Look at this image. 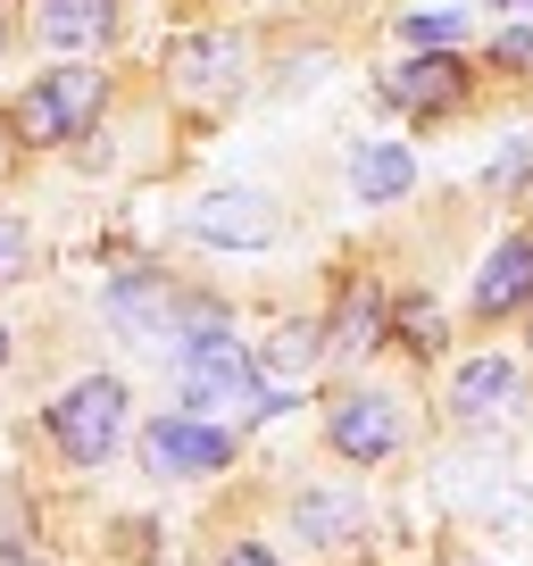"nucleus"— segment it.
Listing matches in <instances>:
<instances>
[{"mask_svg": "<svg viewBox=\"0 0 533 566\" xmlns=\"http://www.w3.org/2000/svg\"><path fill=\"white\" fill-rule=\"evenodd\" d=\"M509 400H516L509 358H475V367H459V384H450V408H459V417H500Z\"/></svg>", "mask_w": 533, "mask_h": 566, "instance_id": "ddd939ff", "label": "nucleus"}, {"mask_svg": "<svg viewBox=\"0 0 533 566\" xmlns=\"http://www.w3.org/2000/svg\"><path fill=\"white\" fill-rule=\"evenodd\" d=\"M25 250H34V242H25V226H18V217H0V283L25 275Z\"/></svg>", "mask_w": 533, "mask_h": 566, "instance_id": "aec40b11", "label": "nucleus"}, {"mask_svg": "<svg viewBox=\"0 0 533 566\" xmlns=\"http://www.w3.org/2000/svg\"><path fill=\"white\" fill-rule=\"evenodd\" d=\"M400 342H409L417 358L442 350V317H433V301H400Z\"/></svg>", "mask_w": 533, "mask_h": 566, "instance_id": "a211bd4d", "label": "nucleus"}, {"mask_svg": "<svg viewBox=\"0 0 533 566\" xmlns=\"http://www.w3.org/2000/svg\"><path fill=\"white\" fill-rule=\"evenodd\" d=\"M358 525V500H301V533L309 542H342Z\"/></svg>", "mask_w": 533, "mask_h": 566, "instance_id": "f3484780", "label": "nucleus"}, {"mask_svg": "<svg viewBox=\"0 0 533 566\" xmlns=\"http://www.w3.org/2000/svg\"><path fill=\"white\" fill-rule=\"evenodd\" d=\"M317 350H325V334L317 325H284V334L259 350V375H275V384H301L309 367H317Z\"/></svg>", "mask_w": 533, "mask_h": 566, "instance_id": "4468645a", "label": "nucleus"}, {"mask_svg": "<svg viewBox=\"0 0 533 566\" xmlns=\"http://www.w3.org/2000/svg\"><path fill=\"white\" fill-rule=\"evenodd\" d=\"M400 34H409V51H450V42L467 34V18H459V9H409Z\"/></svg>", "mask_w": 533, "mask_h": 566, "instance_id": "dca6fc26", "label": "nucleus"}, {"mask_svg": "<svg viewBox=\"0 0 533 566\" xmlns=\"http://www.w3.org/2000/svg\"><path fill=\"white\" fill-rule=\"evenodd\" d=\"M242 67H250L242 34H184L176 51H167V75H176L184 101H233V92H242Z\"/></svg>", "mask_w": 533, "mask_h": 566, "instance_id": "20e7f679", "label": "nucleus"}, {"mask_svg": "<svg viewBox=\"0 0 533 566\" xmlns=\"http://www.w3.org/2000/svg\"><path fill=\"white\" fill-rule=\"evenodd\" d=\"M101 101H108V75L59 67V75H42V84L18 92V117H9V134H18V142H75L92 117H101Z\"/></svg>", "mask_w": 533, "mask_h": 566, "instance_id": "f257e3e1", "label": "nucleus"}, {"mask_svg": "<svg viewBox=\"0 0 533 566\" xmlns=\"http://www.w3.org/2000/svg\"><path fill=\"white\" fill-rule=\"evenodd\" d=\"M9 566H18V558H9Z\"/></svg>", "mask_w": 533, "mask_h": 566, "instance_id": "a878e982", "label": "nucleus"}, {"mask_svg": "<svg viewBox=\"0 0 533 566\" xmlns=\"http://www.w3.org/2000/svg\"><path fill=\"white\" fill-rule=\"evenodd\" d=\"M42 42L51 51H101L117 34V0H42Z\"/></svg>", "mask_w": 533, "mask_h": 566, "instance_id": "9d476101", "label": "nucleus"}, {"mask_svg": "<svg viewBox=\"0 0 533 566\" xmlns=\"http://www.w3.org/2000/svg\"><path fill=\"white\" fill-rule=\"evenodd\" d=\"M533 59V34H500V67H525Z\"/></svg>", "mask_w": 533, "mask_h": 566, "instance_id": "412c9836", "label": "nucleus"}, {"mask_svg": "<svg viewBox=\"0 0 533 566\" xmlns=\"http://www.w3.org/2000/svg\"><path fill=\"white\" fill-rule=\"evenodd\" d=\"M0 51H9V18H0Z\"/></svg>", "mask_w": 533, "mask_h": 566, "instance_id": "b1692460", "label": "nucleus"}, {"mask_svg": "<svg viewBox=\"0 0 533 566\" xmlns=\"http://www.w3.org/2000/svg\"><path fill=\"white\" fill-rule=\"evenodd\" d=\"M409 184H417V159L400 150V142H358V150H351V192L358 200L384 209V200H400Z\"/></svg>", "mask_w": 533, "mask_h": 566, "instance_id": "9b49d317", "label": "nucleus"}, {"mask_svg": "<svg viewBox=\"0 0 533 566\" xmlns=\"http://www.w3.org/2000/svg\"><path fill=\"white\" fill-rule=\"evenodd\" d=\"M384 101L391 108H417V117H442V108L467 101V59L450 51H417L400 75H384Z\"/></svg>", "mask_w": 533, "mask_h": 566, "instance_id": "6e6552de", "label": "nucleus"}, {"mask_svg": "<svg viewBox=\"0 0 533 566\" xmlns=\"http://www.w3.org/2000/svg\"><path fill=\"white\" fill-rule=\"evenodd\" d=\"M192 233L217 250H266L275 233H284V217H275V200L266 192H209L192 209Z\"/></svg>", "mask_w": 533, "mask_h": 566, "instance_id": "423d86ee", "label": "nucleus"}, {"mask_svg": "<svg viewBox=\"0 0 533 566\" xmlns=\"http://www.w3.org/2000/svg\"><path fill=\"white\" fill-rule=\"evenodd\" d=\"M217 566H275V558H266L259 542H233V549H226V558H217Z\"/></svg>", "mask_w": 533, "mask_h": 566, "instance_id": "4be33fe9", "label": "nucleus"}, {"mask_svg": "<svg viewBox=\"0 0 533 566\" xmlns=\"http://www.w3.org/2000/svg\"><path fill=\"white\" fill-rule=\"evenodd\" d=\"M525 301H533V242L509 233L475 275V317H509V308H525Z\"/></svg>", "mask_w": 533, "mask_h": 566, "instance_id": "1a4fd4ad", "label": "nucleus"}, {"mask_svg": "<svg viewBox=\"0 0 533 566\" xmlns=\"http://www.w3.org/2000/svg\"><path fill=\"white\" fill-rule=\"evenodd\" d=\"M184 400L192 408H284L266 391V375L242 358V342H226V334L184 342Z\"/></svg>", "mask_w": 533, "mask_h": 566, "instance_id": "7ed1b4c3", "label": "nucleus"}, {"mask_svg": "<svg viewBox=\"0 0 533 566\" xmlns=\"http://www.w3.org/2000/svg\"><path fill=\"white\" fill-rule=\"evenodd\" d=\"M108 317H117L134 342H167V334H176V301H167L150 275H125L117 292H108Z\"/></svg>", "mask_w": 533, "mask_h": 566, "instance_id": "f8f14e48", "label": "nucleus"}, {"mask_svg": "<svg viewBox=\"0 0 533 566\" xmlns=\"http://www.w3.org/2000/svg\"><path fill=\"white\" fill-rule=\"evenodd\" d=\"M0 358H9V334H0Z\"/></svg>", "mask_w": 533, "mask_h": 566, "instance_id": "393cba45", "label": "nucleus"}, {"mask_svg": "<svg viewBox=\"0 0 533 566\" xmlns=\"http://www.w3.org/2000/svg\"><path fill=\"white\" fill-rule=\"evenodd\" d=\"M525 176H533V134H516L509 150H500V159L483 167V184H492V192H516V184H525Z\"/></svg>", "mask_w": 533, "mask_h": 566, "instance_id": "6ab92c4d", "label": "nucleus"}, {"mask_svg": "<svg viewBox=\"0 0 533 566\" xmlns=\"http://www.w3.org/2000/svg\"><path fill=\"white\" fill-rule=\"evenodd\" d=\"M492 9H533V0H492Z\"/></svg>", "mask_w": 533, "mask_h": 566, "instance_id": "5701e85b", "label": "nucleus"}, {"mask_svg": "<svg viewBox=\"0 0 533 566\" xmlns=\"http://www.w3.org/2000/svg\"><path fill=\"white\" fill-rule=\"evenodd\" d=\"M226 459H233V433L192 424V417H159L143 433V467H150V475H217Z\"/></svg>", "mask_w": 533, "mask_h": 566, "instance_id": "39448f33", "label": "nucleus"}, {"mask_svg": "<svg viewBox=\"0 0 533 566\" xmlns=\"http://www.w3.org/2000/svg\"><path fill=\"white\" fill-rule=\"evenodd\" d=\"M117 433H125V384H117V375H84L75 391H59L51 442L67 450L75 467H101L108 450H117Z\"/></svg>", "mask_w": 533, "mask_h": 566, "instance_id": "f03ea898", "label": "nucleus"}, {"mask_svg": "<svg viewBox=\"0 0 533 566\" xmlns=\"http://www.w3.org/2000/svg\"><path fill=\"white\" fill-rule=\"evenodd\" d=\"M375 334H384V301H375V292H351V301H342V317H334V350H375Z\"/></svg>", "mask_w": 533, "mask_h": 566, "instance_id": "2eb2a0df", "label": "nucleus"}, {"mask_svg": "<svg viewBox=\"0 0 533 566\" xmlns=\"http://www.w3.org/2000/svg\"><path fill=\"white\" fill-rule=\"evenodd\" d=\"M334 450L342 459H358V467H375V459H391L400 450V408L384 400V391H351V400H334Z\"/></svg>", "mask_w": 533, "mask_h": 566, "instance_id": "0eeeda50", "label": "nucleus"}]
</instances>
